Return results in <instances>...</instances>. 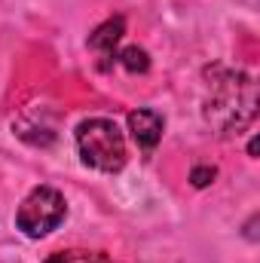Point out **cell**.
Returning <instances> with one entry per match:
<instances>
[{"label":"cell","mask_w":260,"mask_h":263,"mask_svg":"<svg viewBox=\"0 0 260 263\" xmlns=\"http://www.w3.org/2000/svg\"><path fill=\"white\" fill-rule=\"evenodd\" d=\"M202 117L217 135H239L257 117V83L245 70L214 65L205 70Z\"/></svg>","instance_id":"obj_1"},{"label":"cell","mask_w":260,"mask_h":263,"mask_svg":"<svg viewBox=\"0 0 260 263\" xmlns=\"http://www.w3.org/2000/svg\"><path fill=\"white\" fill-rule=\"evenodd\" d=\"M77 153L83 159V165L104 172V175H117L126 165V135L123 129L107 120V117H92L83 120L77 126Z\"/></svg>","instance_id":"obj_2"},{"label":"cell","mask_w":260,"mask_h":263,"mask_svg":"<svg viewBox=\"0 0 260 263\" xmlns=\"http://www.w3.org/2000/svg\"><path fill=\"white\" fill-rule=\"evenodd\" d=\"M67 217V202L55 187H34L28 196L22 199L18 211H15V227L28 236V239H43L52 230L62 227Z\"/></svg>","instance_id":"obj_3"},{"label":"cell","mask_w":260,"mask_h":263,"mask_svg":"<svg viewBox=\"0 0 260 263\" xmlns=\"http://www.w3.org/2000/svg\"><path fill=\"white\" fill-rule=\"evenodd\" d=\"M162 129H165V120L156 114V110H132L129 114V132H132V141L144 150V153H153L156 144L162 141Z\"/></svg>","instance_id":"obj_4"},{"label":"cell","mask_w":260,"mask_h":263,"mask_svg":"<svg viewBox=\"0 0 260 263\" xmlns=\"http://www.w3.org/2000/svg\"><path fill=\"white\" fill-rule=\"evenodd\" d=\"M123 34H126V22H123V15H117V18H107L104 25H98L95 34L89 37V49H95L104 59L101 67H110V62H117V46H120Z\"/></svg>","instance_id":"obj_5"},{"label":"cell","mask_w":260,"mask_h":263,"mask_svg":"<svg viewBox=\"0 0 260 263\" xmlns=\"http://www.w3.org/2000/svg\"><path fill=\"white\" fill-rule=\"evenodd\" d=\"M117 62L126 67L129 73H147V67H150L147 52H144V49H138V46H126L123 52H117Z\"/></svg>","instance_id":"obj_6"},{"label":"cell","mask_w":260,"mask_h":263,"mask_svg":"<svg viewBox=\"0 0 260 263\" xmlns=\"http://www.w3.org/2000/svg\"><path fill=\"white\" fill-rule=\"evenodd\" d=\"M214 175H217V168H211V165H196L193 175H190V181H193V187H208V184L214 181Z\"/></svg>","instance_id":"obj_7"},{"label":"cell","mask_w":260,"mask_h":263,"mask_svg":"<svg viewBox=\"0 0 260 263\" xmlns=\"http://www.w3.org/2000/svg\"><path fill=\"white\" fill-rule=\"evenodd\" d=\"M43 263H73V260H70V254H62V251H59V254H49Z\"/></svg>","instance_id":"obj_8"},{"label":"cell","mask_w":260,"mask_h":263,"mask_svg":"<svg viewBox=\"0 0 260 263\" xmlns=\"http://www.w3.org/2000/svg\"><path fill=\"white\" fill-rule=\"evenodd\" d=\"M86 263H114V260H110L107 254H92V257H89Z\"/></svg>","instance_id":"obj_9"}]
</instances>
